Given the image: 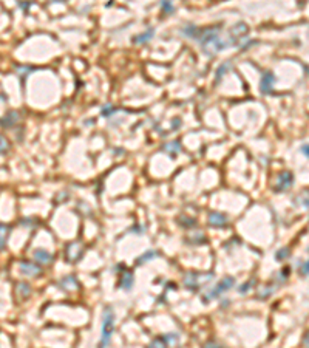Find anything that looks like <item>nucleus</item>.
<instances>
[{"instance_id":"nucleus-1","label":"nucleus","mask_w":309,"mask_h":348,"mask_svg":"<svg viewBox=\"0 0 309 348\" xmlns=\"http://www.w3.org/2000/svg\"><path fill=\"white\" fill-rule=\"evenodd\" d=\"M220 31H221V25H218V26L215 25V26L206 28V30H200V34H198V37H196V40L200 42L203 51L207 56H215L218 51L229 47L228 40H223V37H220Z\"/></svg>"},{"instance_id":"nucleus-2","label":"nucleus","mask_w":309,"mask_h":348,"mask_svg":"<svg viewBox=\"0 0 309 348\" xmlns=\"http://www.w3.org/2000/svg\"><path fill=\"white\" fill-rule=\"evenodd\" d=\"M115 331V313L111 308H105L104 322H102V336L99 341V347H108L111 342V334Z\"/></svg>"},{"instance_id":"nucleus-3","label":"nucleus","mask_w":309,"mask_h":348,"mask_svg":"<svg viewBox=\"0 0 309 348\" xmlns=\"http://www.w3.org/2000/svg\"><path fill=\"white\" fill-rule=\"evenodd\" d=\"M235 285V278L233 277H231V275H228V277H223L221 280L217 283V286L209 292V299H215V297H220L223 292H226V291H229L232 286Z\"/></svg>"},{"instance_id":"nucleus-4","label":"nucleus","mask_w":309,"mask_h":348,"mask_svg":"<svg viewBox=\"0 0 309 348\" xmlns=\"http://www.w3.org/2000/svg\"><path fill=\"white\" fill-rule=\"evenodd\" d=\"M246 34H247V26H246V23H243V22L235 23V25L231 28V30H229V39H228L229 47H233L235 42H236V39L241 37V36H246Z\"/></svg>"},{"instance_id":"nucleus-5","label":"nucleus","mask_w":309,"mask_h":348,"mask_svg":"<svg viewBox=\"0 0 309 348\" xmlns=\"http://www.w3.org/2000/svg\"><path fill=\"white\" fill-rule=\"evenodd\" d=\"M82 253H83V246H82V243H79V242H73V243L67 245V249H65L67 260H70V261H77V260L82 257Z\"/></svg>"},{"instance_id":"nucleus-6","label":"nucleus","mask_w":309,"mask_h":348,"mask_svg":"<svg viewBox=\"0 0 309 348\" xmlns=\"http://www.w3.org/2000/svg\"><path fill=\"white\" fill-rule=\"evenodd\" d=\"M20 271L22 274H25L26 277H39L42 274V268L39 264L33 263V261H20Z\"/></svg>"},{"instance_id":"nucleus-7","label":"nucleus","mask_w":309,"mask_h":348,"mask_svg":"<svg viewBox=\"0 0 309 348\" xmlns=\"http://www.w3.org/2000/svg\"><path fill=\"white\" fill-rule=\"evenodd\" d=\"M292 184H294V175L291 172L285 171V172H282L278 175V181H277V190L278 192L288 190Z\"/></svg>"},{"instance_id":"nucleus-8","label":"nucleus","mask_w":309,"mask_h":348,"mask_svg":"<svg viewBox=\"0 0 309 348\" xmlns=\"http://www.w3.org/2000/svg\"><path fill=\"white\" fill-rule=\"evenodd\" d=\"M274 82H275V76L271 72H264L261 79H260V90L263 94H269L272 91L274 87Z\"/></svg>"},{"instance_id":"nucleus-9","label":"nucleus","mask_w":309,"mask_h":348,"mask_svg":"<svg viewBox=\"0 0 309 348\" xmlns=\"http://www.w3.org/2000/svg\"><path fill=\"white\" fill-rule=\"evenodd\" d=\"M209 223L214 228H226L228 226V217L220 212H212L209 215Z\"/></svg>"},{"instance_id":"nucleus-10","label":"nucleus","mask_w":309,"mask_h":348,"mask_svg":"<svg viewBox=\"0 0 309 348\" xmlns=\"http://www.w3.org/2000/svg\"><path fill=\"white\" fill-rule=\"evenodd\" d=\"M19 121H20V115L17 113V111H9L8 115H5L2 119H0V125H2V127H6V129H11L12 125H16Z\"/></svg>"},{"instance_id":"nucleus-11","label":"nucleus","mask_w":309,"mask_h":348,"mask_svg":"<svg viewBox=\"0 0 309 348\" xmlns=\"http://www.w3.org/2000/svg\"><path fill=\"white\" fill-rule=\"evenodd\" d=\"M34 260L40 264H50L53 261V256L48 253V251L44 249H37L34 253Z\"/></svg>"},{"instance_id":"nucleus-12","label":"nucleus","mask_w":309,"mask_h":348,"mask_svg":"<svg viewBox=\"0 0 309 348\" xmlns=\"http://www.w3.org/2000/svg\"><path fill=\"white\" fill-rule=\"evenodd\" d=\"M198 274L196 272H189L186 277H184V285L189 288V289H192V291H196L198 289V286H200V283H198Z\"/></svg>"},{"instance_id":"nucleus-13","label":"nucleus","mask_w":309,"mask_h":348,"mask_svg":"<svg viewBox=\"0 0 309 348\" xmlns=\"http://www.w3.org/2000/svg\"><path fill=\"white\" fill-rule=\"evenodd\" d=\"M133 286V274L130 271H125L121 277V282H119V288L122 289H130Z\"/></svg>"},{"instance_id":"nucleus-14","label":"nucleus","mask_w":309,"mask_h":348,"mask_svg":"<svg viewBox=\"0 0 309 348\" xmlns=\"http://www.w3.org/2000/svg\"><path fill=\"white\" fill-rule=\"evenodd\" d=\"M181 34H184L186 37H190V39H196L200 34V28H196L195 25H186L181 28Z\"/></svg>"},{"instance_id":"nucleus-15","label":"nucleus","mask_w":309,"mask_h":348,"mask_svg":"<svg viewBox=\"0 0 309 348\" xmlns=\"http://www.w3.org/2000/svg\"><path fill=\"white\" fill-rule=\"evenodd\" d=\"M153 36H154V30H153V28H149L147 33L136 36V37L133 39V42H135V44H139V45H141V44H147V42L152 40Z\"/></svg>"},{"instance_id":"nucleus-16","label":"nucleus","mask_w":309,"mask_h":348,"mask_svg":"<svg viewBox=\"0 0 309 348\" xmlns=\"http://www.w3.org/2000/svg\"><path fill=\"white\" fill-rule=\"evenodd\" d=\"M162 150H164V152H167L168 155L175 157V155H178V153L181 152V144H179V141H172V143H167V144L162 147Z\"/></svg>"},{"instance_id":"nucleus-17","label":"nucleus","mask_w":309,"mask_h":348,"mask_svg":"<svg viewBox=\"0 0 309 348\" xmlns=\"http://www.w3.org/2000/svg\"><path fill=\"white\" fill-rule=\"evenodd\" d=\"M59 285H61V288H64V289H76V288H77V282H76V278H75L73 275L65 277Z\"/></svg>"},{"instance_id":"nucleus-18","label":"nucleus","mask_w":309,"mask_h":348,"mask_svg":"<svg viewBox=\"0 0 309 348\" xmlns=\"http://www.w3.org/2000/svg\"><path fill=\"white\" fill-rule=\"evenodd\" d=\"M11 229L6 225H0V249H3L8 240V235H9Z\"/></svg>"},{"instance_id":"nucleus-19","label":"nucleus","mask_w":309,"mask_h":348,"mask_svg":"<svg viewBox=\"0 0 309 348\" xmlns=\"http://www.w3.org/2000/svg\"><path fill=\"white\" fill-rule=\"evenodd\" d=\"M232 68V64L231 62H224L223 65H220V68L217 70V79H215V82H220L221 81V78L226 75V72H229V70Z\"/></svg>"},{"instance_id":"nucleus-20","label":"nucleus","mask_w":309,"mask_h":348,"mask_svg":"<svg viewBox=\"0 0 309 348\" xmlns=\"http://www.w3.org/2000/svg\"><path fill=\"white\" fill-rule=\"evenodd\" d=\"M159 256V253H156V251H147L146 254H143L141 257H138V264H141V263H146V261H150L152 259H154V257H158Z\"/></svg>"},{"instance_id":"nucleus-21","label":"nucleus","mask_w":309,"mask_h":348,"mask_svg":"<svg viewBox=\"0 0 309 348\" xmlns=\"http://www.w3.org/2000/svg\"><path fill=\"white\" fill-rule=\"evenodd\" d=\"M178 225L182 226V228H195L196 221L193 218H189V217H179L178 218Z\"/></svg>"},{"instance_id":"nucleus-22","label":"nucleus","mask_w":309,"mask_h":348,"mask_svg":"<svg viewBox=\"0 0 309 348\" xmlns=\"http://www.w3.org/2000/svg\"><path fill=\"white\" fill-rule=\"evenodd\" d=\"M11 149V144L8 139L3 136V135H0V155H5V153H8Z\"/></svg>"},{"instance_id":"nucleus-23","label":"nucleus","mask_w":309,"mask_h":348,"mask_svg":"<svg viewBox=\"0 0 309 348\" xmlns=\"http://www.w3.org/2000/svg\"><path fill=\"white\" fill-rule=\"evenodd\" d=\"M17 292H19V294H22L23 297H28L31 294V286L28 283H25V282H22V283L17 285Z\"/></svg>"},{"instance_id":"nucleus-24","label":"nucleus","mask_w":309,"mask_h":348,"mask_svg":"<svg viewBox=\"0 0 309 348\" xmlns=\"http://www.w3.org/2000/svg\"><path fill=\"white\" fill-rule=\"evenodd\" d=\"M291 256V251H289V248H282L280 251H277V254H275V259L278 260V261H282V260H285V259H288Z\"/></svg>"},{"instance_id":"nucleus-25","label":"nucleus","mask_w":309,"mask_h":348,"mask_svg":"<svg viewBox=\"0 0 309 348\" xmlns=\"http://www.w3.org/2000/svg\"><path fill=\"white\" fill-rule=\"evenodd\" d=\"M161 8H162V11L167 12V14H172V12L175 11V8H173V5H172V0H161Z\"/></svg>"},{"instance_id":"nucleus-26","label":"nucleus","mask_w":309,"mask_h":348,"mask_svg":"<svg viewBox=\"0 0 309 348\" xmlns=\"http://www.w3.org/2000/svg\"><path fill=\"white\" fill-rule=\"evenodd\" d=\"M252 283H255V280H249V282H246L243 286H240V288H238V292H240V294H246V292L250 289Z\"/></svg>"},{"instance_id":"nucleus-27","label":"nucleus","mask_w":309,"mask_h":348,"mask_svg":"<svg viewBox=\"0 0 309 348\" xmlns=\"http://www.w3.org/2000/svg\"><path fill=\"white\" fill-rule=\"evenodd\" d=\"M113 113H115V107H113V105L108 104V105H105V107L102 108V115H104V116H111Z\"/></svg>"},{"instance_id":"nucleus-28","label":"nucleus","mask_w":309,"mask_h":348,"mask_svg":"<svg viewBox=\"0 0 309 348\" xmlns=\"http://www.w3.org/2000/svg\"><path fill=\"white\" fill-rule=\"evenodd\" d=\"M39 225V223H37V220H31V218H25V220H22V226H37Z\"/></svg>"},{"instance_id":"nucleus-29","label":"nucleus","mask_w":309,"mask_h":348,"mask_svg":"<svg viewBox=\"0 0 309 348\" xmlns=\"http://www.w3.org/2000/svg\"><path fill=\"white\" fill-rule=\"evenodd\" d=\"M308 266H309V263H308V260H305V261H300V274L302 275H308Z\"/></svg>"},{"instance_id":"nucleus-30","label":"nucleus","mask_w":309,"mask_h":348,"mask_svg":"<svg viewBox=\"0 0 309 348\" xmlns=\"http://www.w3.org/2000/svg\"><path fill=\"white\" fill-rule=\"evenodd\" d=\"M289 271H291V268H289V266H286V268H283L282 271H280V277H282V280H286V277H288Z\"/></svg>"},{"instance_id":"nucleus-31","label":"nucleus","mask_w":309,"mask_h":348,"mask_svg":"<svg viewBox=\"0 0 309 348\" xmlns=\"http://www.w3.org/2000/svg\"><path fill=\"white\" fill-rule=\"evenodd\" d=\"M302 152L305 153V157H308V144H305V146L302 147Z\"/></svg>"},{"instance_id":"nucleus-32","label":"nucleus","mask_w":309,"mask_h":348,"mask_svg":"<svg viewBox=\"0 0 309 348\" xmlns=\"http://www.w3.org/2000/svg\"><path fill=\"white\" fill-rule=\"evenodd\" d=\"M206 347H220V344H215V342H207Z\"/></svg>"},{"instance_id":"nucleus-33","label":"nucleus","mask_w":309,"mask_h":348,"mask_svg":"<svg viewBox=\"0 0 309 348\" xmlns=\"http://www.w3.org/2000/svg\"><path fill=\"white\" fill-rule=\"evenodd\" d=\"M51 2H61V0H51Z\"/></svg>"}]
</instances>
